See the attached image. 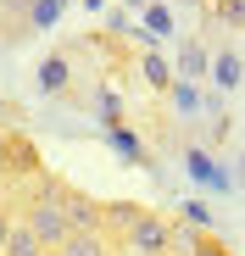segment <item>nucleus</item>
Masks as SVG:
<instances>
[{
  "label": "nucleus",
  "instance_id": "f8f14e48",
  "mask_svg": "<svg viewBox=\"0 0 245 256\" xmlns=\"http://www.w3.org/2000/svg\"><path fill=\"white\" fill-rule=\"evenodd\" d=\"M190 256H234V250H228L223 240H212V234H195V240H190Z\"/></svg>",
  "mask_w": 245,
  "mask_h": 256
},
{
  "label": "nucleus",
  "instance_id": "ddd939ff",
  "mask_svg": "<svg viewBox=\"0 0 245 256\" xmlns=\"http://www.w3.org/2000/svg\"><path fill=\"white\" fill-rule=\"evenodd\" d=\"M173 100H178V106H184V112H195V106H200V95H195V90H190V84H178V90H173Z\"/></svg>",
  "mask_w": 245,
  "mask_h": 256
},
{
  "label": "nucleus",
  "instance_id": "f3484780",
  "mask_svg": "<svg viewBox=\"0 0 245 256\" xmlns=\"http://www.w3.org/2000/svg\"><path fill=\"white\" fill-rule=\"evenodd\" d=\"M45 256H62V250H45Z\"/></svg>",
  "mask_w": 245,
  "mask_h": 256
},
{
  "label": "nucleus",
  "instance_id": "2eb2a0df",
  "mask_svg": "<svg viewBox=\"0 0 245 256\" xmlns=\"http://www.w3.org/2000/svg\"><path fill=\"white\" fill-rule=\"evenodd\" d=\"M6 134H12V128H0V178L12 173V162H6Z\"/></svg>",
  "mask_w": 245,
  "mask_h": 256
},
{
  "label": "nucleus",
  "instance_id": "9b49d317",
  "mask_svg": "<svg viewBox=\"0 0 245 256\" xmlns=\"http://www.w3.org/2000/svg\"><path fill=\"white\" fill-rule=\"evenodd\" d=\"M168 22H173L168 6H162V0H150V6H145V28H150V34H145V39H162V34H168Z\"/></svg>",
  "mask_w": 245,
  "mask_h": 256
},
{
  "label": "nucleus",
  "instance_id": "dca6fc26",
  "mask_svg": "<svg viewBox=\"0 0 245 256\" xmlns=\"http://www.w3.org/2000/svg\"><path fill=\"white\" fill-rule=\"evenodd\" d=\"M122 6H134V12H145V6H150V0H122Z\"/></svg>",
  "mask_w": 245,
  "mask_h": 256
},
{
  "label": "nucleus",
  "instance_id": "0eeeda50",
  "mask_svg": "<svg viewBox=\"0 0 245 256\" xmlns=\"http://www.w3.org/2000/svg\"><path fill=\"white\" fill-rule=\"evenodd\" d=\"M62 206H67V223H72V228H100V206H95L84 190L67 184V190H62Z\"/></svg>",
  "mask_w": 245,
  "mask_h": 256
},
{
  "label": "nucleus",
  "instance_id": "4468645a",
  "mask_svg": "<svg viewBox=\"0 0 245 256\" xmlns=\"http://www.w3.org/2000/svg\"><path fill=\"white\" fill-rule=\"evenodd\" d=\"M12 223H17V218H12V206L0 200V250H6V234H12Z\"/></svg>",
  "mask_w": 245,
  "mask_h": 256
},
{
  "label": "nucleus",
  "instance_id": "6e6552de",
  "mask_svg": "<svg viewBox=\"0 0 245 256\" xmlns=\"http://www.w3.org/2000/svg\"><path fill=\"white\" fill-rule=\"evenodd\" d=\"M6 162H12V173H22V178H39V150H34L22 134H6Z\"/></svg>",
  "mask_w": 245,
  "mask_h": 256
},
{
  "label": "nucleus",
  "instance_id": "f257e3e1",
  "mask_svg": "<svg viewBox=\"0 0 245 256\" xmlns=\"http://www.w3.org/2000/svg\"><path fill=\"white\" fill-rule=\"evenodd\" d=\"M62 178H34V195L22 200V223L45 240V250H56L67 234H72V223H67V206H62Z\"/></svg>",
  "mask_w": 245,
  "mask_h": 256
},
{
  "label": "nucleus",
  "instance_id": "7ed1b4c3",
  "mask_svg": "<svg viewBox=\"0 0 245 256\" xmlns=\"http://www.w3.org/2000/svg\"><path fill=\"white\" fill-rule=\"evenodd\" d=\"M122 245H128L134 256H168V250H173V223L162 218V212L145 206L140 218H134V228L122 234Z\"/></svg>",
  "mask_w": 245,
  "mask_h": 256
},
{
  "label": "nucleus",
  "instance_id": "9d476101",
  "mask_svg": "<svg viewBox=\"0 0 245 256\" xmlns=\"http://www.w3.org/2000/svg\"><path fill=\"white\" fill-rule=\"evenodd\" d=\"M67 12V0H28V34H50Z\"/></svg>",
  "mask_w": 245,
  "mask_h": 256
},
{
  "label": "nucleus",
  "instance_id": "f03ea898",
  "mask_svg": "<svg viewBox=\"0 0 245 256\" xmlns=\"http://www.w3.org/2000/svg\"><path fill=\"white\" fill-rule=\"evenodd\" d=\"M72 78H78V72H72V50H50L45 62H39V72H34V84H39L45 95H56V100H67V106H90Z\"/></svg>",
  "mask_w": 245,
  "mask_h": 256
},
{
  "label": "nucleus",
  "instance_id": "1a4fd4ad",
  "mask_svg": "<svg viewBox=\"0 0 245 256\" xmlns=\"http://www.w3.org/2000/svg\"><path fill=\"white\" fill-rule=\"evenodd\" d=\"M0 256H45V240H39L22 218L12 223V234H6V250H0Z\"/></svg>",
  "mask_w": 245,
  "mask_h": 256
},
{
  "label": "nucleus",
  "instance_id": "20e7f679",
  "mask_svg": "<svg viewBox=\"0 0 245 256\" xmlns=\"http://www.w3.org/2000/svg\"><path fill=\"white\" fill-rule=\"evenodd\" d=\"M206 84H212V90H240V84H245V56L234 45H218L212 62H206Z\"/></svg>",
  "mask_w": 245,
  "mask_h": 256
},
{
  "label": "nucleus",
  "instance_id": "39448f33",
  "mask_svg": "<svg viewBox=\"0 0 245 256\" xmlns=\"http://www.w3.org/2000/svg\"><path fill=\"white\" fill-rule=\"evenodd\" d=\"M56 250H62V256H112V240H106L100 228H72Z\"/></svg>",
  "mask_w": 245,
  "mask_h": 256
},
{
  "label": "nucleus",
  "instance_id": "423d86ee",
  "mask_svg": "<svg viewBox=\"0 0 245 256\" xmlns=\"http://www.w3.org/2000/svg\"><path fill=\"white\" fill-rule=\"evenodd\" d=\"M0 39H6V45L34 39L28 34V0H0Z\"/></svg>",
  "mask_w": 245,
  "mask_h": 256
}]
</instances>
